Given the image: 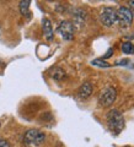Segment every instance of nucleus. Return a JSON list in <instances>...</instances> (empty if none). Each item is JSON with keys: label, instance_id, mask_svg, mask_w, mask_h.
Here are the masks:
<instances>
[{"label": "nucleus", "instance_id": "1", "mask_svg": "<svg viewBox=\"0 0 134 147\" xmlns=\"http://www.w3.org/2000/svg\"><path fill=\"white\" fill-rule=\"evenodd\" d=\"M107 125L110 131L118 135L124 127V117L118 109H111L107 114Z\"/></svg>", "mask_w": 134, "mask_h": 147}, {"label": "nucleus", "instance_id": "2", "mask_svg": "<svg viewBox=\"0 0 134 147\" xmlns=\"http://www.w3.org/2000/svg\"><path fill=\"white\" fill-rule=\"evenodd\" d=\"M46 140L44 132H42L38 129H30L27 130L24 135V141L27 145H33V146H39L43 144Z\"/></svg>", "mask_w": 134, "mask_h": 147}, {"label": "nucleus", "instance_id": "3", "mask_svg": "<svg viewBox=\"0 0 134 147\" xmlns=\"http://www.w3.org/2000/svg\"><path fill=\"white\" fill-rule=\"evenodd\" d=\"M100 22L103 26L111 27L117 22V16H116V10L111 6H106L100 11Z\"/></svg>", "mask_w": 134, "mask_h": 147}, {"label": "nucleus", "instance_id": "4", "mask_svg": "<svg viewBox=\"0 0 134 147\" xmlns=\"http://www.w3.org/2000/svg\"><path fill=\"white\" fill-rule=\"evenodd\" d=\"M117 98V90L114 87H107L101 92L99 97V103L101 107H110Z\"/></svg>", "mask_w": 134, "mask_h": 147}, {"label": "nucleus", "instance_id": "5", "mask_svg": "<svg viewBox=\"0 0 134 147\" xmlns=\"http://www.w3.org/2000/svg\"><path fill=\"white\" fill-rule=\"evenodd\" d=\"M117 22L122 27H129L133 24V12L127 6H121L116 11Z\"/></svg>", "mask_w": 134, "mask_h": 147}, {"label": "nucleus", "instance_id": "6", "mask_svg": "<svg viewBox=\"0 0 134 147\" xmlns=\"http://www.w3.org/2000/svg\"><path fill=\"white\" fill-rule=\"evenodd\" d=\"M57 31L64 40H71L75 34V26L71 21H62Z\"/></svg>", "mask_w": 134, "mask_h": 147}, {"label": "nucleus", "instance_id": "7", "mask_svg": "<svg viewBox=\"0 0 134 147\" xmlns=\"http://www.w3.org/2000/svg\"><path fill=\"white\" fill-rule=\"evenodd\" d=\"M42 27H43V34L44 37L47 38V40L52 42L53 40V27H52V22H50L48 18H43V22H42Z\"/></svg>", "mask_w": 134, "mask_h": 147}, {"label": "nucleus", "instance_id": "8", "mask_svg": "<svg viewBox=\"0 0 134 147\" xmlns=\"http://www.w3.org/2000/svg\"><path fill=\"white\" fill-rule=\"evenodd\" d=\"M92 85L90 84V82H84L81 86H80V88H79V97L81 99H86V98H89L91 93H92Z\"/></svg>", "mask_w": 134, "mask_h": 147}, {"label": "nucleus", "instance_id": "9", "mask_svg": "<svg viewBox=\"0 0 134 147\" xmlns=\"http://www.w3.org/2000/svg\"><path fill=\"white\" fill-rule=\"evenodd\" d=\"M50 76H52L54 80L61 81V80H63L64 77H65V72H64L62 69H59V67H54V69H52V71H50Z\"/></svg>", "mask_w": 134, "mask_h": 147}, {"label": "nucleus", "instance_id": "10", "mask_svg": "<svg viewBox=\"0 0 134 147\" xmlns=\"http://www.w3.org/2000/svg\"><path fill=\"white\" fill-rule=\"evenodd\" d=\"M30 4H31L30 0H24V1L20 3L18 7H20V12L22 13V15H25V16L30 15V13H29V11H30Z\"/></svg>", "mask_w": 134, "mask_h": 147}, {"label": "nucleus", "instance_id": "11", "mask_svg": "<svg viewBox=\"0 0 134 147\" xmlns=\"http://www.w3.org/2000/svg\"><path fill=\"white\" fill-rule=\"evenodd\" d=\"M122 52L126 54H134V44L131 42H124L122 44Z\"/></svg>", "mask_w": 134, "mask_h": 147}, {"label": "nucleus", "instance_id": "12", "mask_svg": "<svg viewBox=\"0 0 134 147\" xmlns=\"http://www.w3.org/2000/svg\"><path fill=\"white\" fill-rule=\"evenodd\" d=\"M92 65H95V66H99V67H110L111 66V64H108L107 61H105L103 59H95V60H92L91 61Z\"/></svg>", "mask_w": 134, "mask_h": 147}, {"label": "nucleus", "instance_id": "13", "mask_svg": "<svg viewBox=\"0 0 134 147\" xmlns=\"http://www.w3.org/2000/svg\"><path fill=\"white\" fill-rule=\"evenodd\" d=\"M0 147H10V144L5 139H0Z\"/></svg>", "mask_w": 134, "mask_h": 147}, {"label": "nucleus", "instance_id": "14", "mask_svg": "<svg viewBox=\"0 0 134 147\" xmlns=\"http://www.w3.org/2000/svg\"><path fill=\"white\" fill-rule=\"evenodd\" d=\"M128 63H129L128 59H121V60L116 63V65H128Z\"/></svg>", "mask_w": 134, "mask_h": 147}, {"label": "nucleus", "instance_id": "15", "mask_svg": "<svg viewBox=\"0 0 134 147\" xmlns=\"http://www.w3.org/2000/svg\"><path fill=\"white\" fill-rule=\"evenodd\" d=\"M112 53H113V49H112V48H110V49H108V52H107V54H106L105 57H103V60H105V59H107V58H110L111 55H112Z\"/></svg>", "mask_w": 134, "mask_h": 147}, {"label": "nucleus", "instance_id": "16", "mask_svg": "<svg viewBox=\"0 0 134 147\" xmlns=\"http://www.w3.org/2000/svg\"><path fill=\"white\" fill-rule=\"evenodd\" d=\"M129 6H131V11L134 13V0H132V1H129Z\"/></svg>", "mask_w": 134, "mask_h": 147}]
</instances>
